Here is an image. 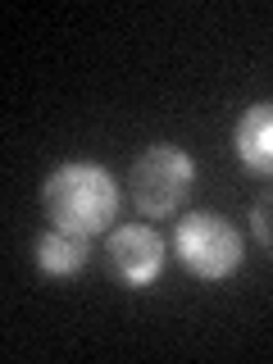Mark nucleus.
Here are the masks:
<instances>
[{"label":"nucleus","mask_w":273,"mask_h":364,"mask_svg":"<svg viewBox=\"0 0 273 364\" xmlns=\"http://www.w3.org/2000/svg\"><path fill=\"white\" fill-rule=\"evenodd\" d=\"M41 205L50 228H64V232H77V237H100L119 219V182L105 164L68 159L46 178Z\"/></svg>","instance_id":"obj_1"},{"label":"nucleus","mask_w":273,"mask_h":364,"mask_svg":"<svg viewBox=\"0 0 273 364\" xmlns=\"http://www.w3.org/2000/svg\"><path fill=\"white\" fill-rule=\"evenodd\" d=\"M250 232H255V242L273 255V187H264L250 205Z\"/></svg>","instance_id":"obj_7"},{"label":"nucleus","mask_w":273,"mask_h":364,"mask_svg":"<svg viewBox=\"0 0 273 364\" xmlns=\"http://www.w3.org/2000/svg\"><path fill=\"white\" fill-rule=\"evenodd\" d=\"M196 182V159L173 141H155L132 159L128 168V196L146 219H173Z\"/></svg>","instance_id":"obj_2"},{"label":"nucleus","mask_w":273,"mask_h":364,"mask_svg":"<svg viewBox=\"0 0 273 364\" xmlns=\"http://www.w3.org/2000/svg\"><path fill=\"white\" fill-rule=\"evenodd\" d=\"M173 250L182 259V269L200 282H223L246 264V242L223 214L214 210H196L178 223L173 232Z\"/></svg>","instance_id":"obj_3"},{"label":"nucleus","mask_w":273,"mask_h":364,"mask_svg":"<svg viewBox=\"0 0 273 364\" xmlns=\"http://www.w3.org/2000/svg\"><path fill=\"white\" fill-rule=\"evenodd\" d=\"M232 151L255 178H273V100H255L242 109L232 128Z\"/></svg>","instance_id":"obj_5"},{"label":"nucleus","mask_w":273,"mask_h":364,"mask_svg":"<svg viewBox=\"0 0 273 364\" xmlns=\"http://www.w3.org/2000/svg\"><path fill=\"white\" fill-rule=\"evenodd\" d=\"M91 237L64 232V228H50V232L37 237V269L46 278H77L91 259Z\"/></svg>","instance_id":"obj_6"},{"label":"nucleus","mask_w":273,"mask_h":364,"mask_svg":"<svg viewBox=\"0 0 273 364\" xmlns=\"http://www.w3.org/2000/svg\"><path fill=\"white\" fill-rule=\"evenodd\" d=\"M164 259H168V246L155 228L146 223H123L109 232L105 242V264L114 273V282H123L128 291H141L164 273Z\"/></svg>","instance_id":"obj_4"}]
</instances>
